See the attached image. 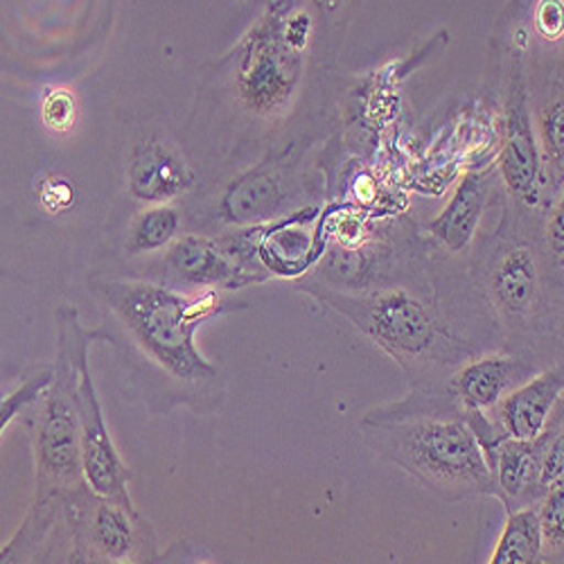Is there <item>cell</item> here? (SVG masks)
I'll list each match as a JSON object with an SVG mask.
<instances>
[{"instance_id": "cell-1", "label": "cell", "mask_w": 564, "mask_h": 564, "mask_svg": "<svg viewBox=\"0 0 564 564\" xmlns=\"http://www.w3.org/2000/svg\"><path fill=\"white\" fill-rule=\"evenodd\" d=\"M59 350L53 380L43 391V406L34 430L36 497L25 524L17 538L0 551V562H19L30 557L53 524L64 517L66 503L88 486L82 469V438L77 415V380L82 352L90 348L98 333H86L77 312L68 305L57 310Z\"/></svg>"}, {"instance_id": "cell-2", "label": "cell", "mask_w": 564, "mask_h": 564, "mask_svg": "<svg viewBox=\"0 0 564 564\" xmlns=\"http://www.w3.org/2000/svg\"><path fill=\"white\" fill-rule=\"evenodd\" d=\"M415 402L417 406L404 402L366 415L368 443L422 488L447 501L495 495L488 460L463 420L460 406L434 411V398L427 404L420 398Z\"/></svg>"}, {"instance_id": "cell-3", "label": "cell", "mask_w": 564, "mask_h": 564, "mask_svg": "<svg viewBox=\"0 0 564 564\" xmlns=\"http://www.w3.org/2000/svg\"><path fill=\"white\" fill-rule=\"evenodd\" d=\"M98 292L131 344L183 384H204L217 378V368L195 346L197 327L215 314L245 307L224 290L181 294L154 282L111 280Z\"/></svg>"}, {"instance_id": "cell-4", "label": "cell", "mask_w": 564, "mask_h": 564, "mask_svg": "<svg viewBox=\"0 0 564 564\" xmlns=\"http://www.w3.org/2000/svg\"><path fill=\"white\" fill-rule=\"evenodd\" d=\"M299 292L333 307L404 368L427 361L443 364L460 348L436 312L406 290L350 294L307 282Z\"/></svg>"}, {"instance_id": "cell-5", "label": "cell", "mask_w": 564, "mask_h": 564, "mask_svg": "<svg viewBox=\"0 0 564 564\" xmlns=\"http://www.w3.org/2000/svg\"><path fill=\"white\" fill-rule=\"evenodd\" d=\"M294 0H273L267 14L249 30L238 51L235 86L242 105L256 116H278L299 93L305 51L285 32Z\"/></svg>"}, {"instance_id": "cell-6", "label": "cell", "mask_w": 564, "mask_h": 564, "mask_svg": "<svg viewBox=\"0 0 564 564\" xmlns=\"http://www.w3.org/2000/svg\"><path fill=\"white\" fill-rule=\"evenodd\" d=\"M77 415H79V438H82V469L88 488L107 499L118 501L120 506L135 510L129 497L131 473L122 463L109 430L105 425L102 406L98 400L96 384L88 366V350L79 359V380H77Z\"/></svg>"}, {"instance_id": "cell-7", "label": "cell", "mask_w": 564, "mask_h": 564, "mask_svg": "<svg viewBox=\"0 0 564 564\" xmlns=\"http://www.w3.org/2000/svg\"><path fill=\"white\" fill-rule=\"evenodd\" d=\"M163 264L167 288L235 292L264 280L245 262L242 253H235L232 247H224L204 235H178Z\"/></svg>"}, {"instance_id": "cell-8", "label": "cell", "mask_w": 564, "mask_h": 564, "mask_svg": "<svg viewBox=\"0 0 564 564\" xmlns=\"http://www.w3.org/2000/svg\"><path fill=\"white\" fill-rule=\"evenodd\" d=\"M501 174L510 193L535 206L542 195V156L529 113V93L520 59H514L510 75V93L506 100V131L501 150Z\"/></svg>"}, {"instance_id": "cell-9", "label": "cell", "mask_w": 564, "mask_h": 564, "mask_svg": "<svg viewBox=\"0 0 564 564\" xmlns=\"http://www.w3.org/2000/svg\"><path fill=\"white\" fill-rule=\"evenodd\" d=\"M562 422V409L551 417L546 430L533 441L503 438L495 452L490 473L495 481V497H499L508 512L533 506L544 497L542 488V449L551 432Z\"/></svg>"}, {"instance_id": "cell-10", "label": "cell", "mask_w": 564, "mask_h": 564, "mask_svg": "<svg viewBox=\"0 0 564 564\" xmlns=\"http://www.w3.org/2000/svg\"><path fill=\"white\" fill-rule=\"evenodd\" d=\"M564 372L562 366L533 375L524 384L506 393L497 411V422L508 438L533 441L538 438L553 417V411L562 402Z\"/></svg>"}, {"instance_id": "cell-11", "label": "cell", "mask_w": 564, "mask_h": 564, "mask_svg": "<svg viewBox=\"0 0 564 564\" xmlns=\"http://www.w3.org/2000/svg\"><path fill=\"white\" fill-rule=\"evenodd\" d=\"M129 193L145 204H167L193 187L195 174L165 143L148 138L138 143L127 165Z\"/></svg>"}, {"instance_id": "cell-12", "label": "cell", "mask_w": 564, "mask_h": 564, "mask_svg": "<svg viewBox=\"0 0 564 564\" xmlns=\"http://www.w3.org/2000/svg\"><path fill=\"white\" fill-rule=\"evenodd\" d=\"M535 368L506 355H490L465 364L452 380V393L463 411H490L514 387L533 378Z\"/></svg>"}, {"instance_id": "cell-13", "label": "cell", "mask_w": 564, "mask_h": 564, "mask_svg": "<svg viewBox=\"0 0 564 564\" xmlns=\"http://www.w3.org/2000/svg\"><path fill=\"white\" fill-rule=\"evenodd\" d=\"M490 299L506 321L529 323L542 303V280L529 247L510 249L490 273Z\"/></svg>"}, {"instance_id": "cell-14", "label": "cell", "mask_w": 564, "mask_h": 564, "mask_svg": "<svg viewBox=\"0 0 564 564\" xmlns=\"http://www.w3.org/2000/svg\"><path fill=\"white\" fill-rule=\"evenodd\" d=\"M285 202V174L278 163H262L228 185L221 199V215L230 224H262L278 217Z\"/></svg>"}, {"instance_id": "cell-15", "label": "cell", "mask_w": 564, "mask_h": 564, "mask_svg": "<svg viewBox=\"0 0 564 564\" xmlns=\"http://www.w3.org/2000/svg\"><path fill=\"white\" fill-rule=\"evenodd\" d=\"M490 183L484 174H465L456 191L452 195V202L445 206V210L430 224V230L438 242H443L452 253H460L473 242L477 226L484 217V210L488 206Z\"/></svg>"}, {"instance_id": "cell-16", "label": "cell", "mask_w": 564, "mask_h": 564, "mask_svg": "<svg viewBox=\"0 0 564 564\" xmlns=\"http://www.w3.org/2000/svg\"><path fill=\"white\" fill-rule=\"evenodd\" d=\"M542 531L535 508H517L508 512V524L490 557L492 564H535L542 562Z\"/></svg>"}, {"instance_id": "cell-17", "label": "cell", "mask_w": 564, "mask_h": 564, "mask_svg": "<svg viewBox=\"0 0 564 564\" xmlns=\"http://www.w3.org/2000/svg\"><path fill=\"white\" fill-rule=\"evenodd\" d=\"M181 230V215L167 204H154L140 213L129 230V256H143L167 249Z\"/></svg>"}, {"instance_id": "cell-18", "label": "cell", "mask_w": 564, "mask_h": 564, "mask_svg": "<svg viewBox=\"0 0 564 564\" xmlns=\"http://www.w3.org/2000/svg\"><path fill=\"white\" fill-rule=\"evenodd\" d=\"M542 510L540 514V531H542V546L544 555L551 553L553 557H560L562 562V546H564V488L562 479L549 486L544 492Z\"/></svg>"}, {"instance_id": "cell-19", "label": "cell", "mask_w": 564, "mask_h": 564, "mask_svg": "<svg viewBox=\"0 0 564 564\" xmlns=\"http://www.w3.org/2000/svg\"><path fill=\"white\" fill-rule=\"evenodd\" d=\"M51 380H53V370L39 372L36 378H30L12 393L0 398V436H3V432L10 427V422L17 415H21L28 406H32L34 402H39L43 398V391L48 389Z\"/></svg>"}, {"instance_id": "cell-20", "label": "cell", "mask_w": 564, "mask_h": 564, "mask_svg": "<svg viewBox=\"0 0 564 564\" xmlns=\"http://www.w3.org/2000/svg\"><path fill=\"white\" fill-rule=\"evenodd\" d=\"M540 127H542V143H544V152L551 161V167L562 176V167H564V105L562 98L553 100L542 118H540Z\"/></svg>"}, {"instance_id": "cell-21", "label": "cell", "mask_w": 564, "mask_h": 564, "mask_svg": "<svg viewBox=\"0 0 564 564\" xmlns=\"http://www.w3.org/2000/svg\"><path fill=\"white\" fill-rule=\"evenodd\" d=\"M41 120L55 133L68 131L77 120V100L68 88H53L41 102Z\"/></svg>"}, {"instance_id": "cell-22", "label": "cell", "mask_w": 564, "mask_h": 564, "mask_svg": "<svg viewBox=\"0 0 564 564\" xmlns=\"http://www.w3.org/2000/svg\"><path fill=\"white\" fill-rule=\"evenodd\" d=\"M39 202L45 210L51 213H64L75 204V187L68 178L51 176L45 178L39 187Z\"/></svg>"}, {"instance_id": "cell-23", "label": "cell", "mask_w": 564, "mask_h": 564, "mask_svg": "<svg viewBox=\"0 0 564 564\" xmlns=\"http://www.w3.org/2000/svg\"><path fill=\"white\" fill-rule=\"evenodd\" d=\"M535 25L544 39H560L564 30L562 0H540L535 10Z\"/></svg>"}, {"instance_id": "cell-24", "label": "cell", "mask_w": 564, "mask_h": 564, "mask_svg": "<svg viewBox=\"0 0 564 564\" xmlns=\"http://www.w3.org/2000/svg\"><path fill=\"white\" fill-rule=\"evenodd\" d=\"M562 224H564V208L560 202L546 224V242H549V249H551L555 262L560 264V269H562V253H564V226Z\"/></svg>"}, {"instance_id": "cell-25", "label": "cell", "mask_w": 564, "mask_h": 564, "mask_svg": "<svg viewBox=\"0 0 564 564\" xmlns=\"http://www.w3.org/2000/svg\"><path fill=\"white\" fill-rule=\"evenodd\" d=\"M344 3L346 0H312V6L316 8V12L318 14H335V12H339L341 8H344Z\"/></svg>"}]
</instances>
